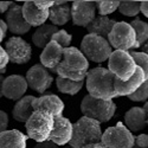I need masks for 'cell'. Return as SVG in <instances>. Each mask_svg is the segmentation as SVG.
Here are the masks:
<instances>
[{"label": "cell", "instance_id": "obj_1", "mask_svg": "<svg viewBox=\"0 0 148 148\" xmlns=\"http://www.w3.org/2000/svg\"><path fill=\"white\" fill-rule=\"evenodd\" d=\"M115 76L108 70V68L97 66L90 69L85 77V87L88 95L100 98V100H113L117 97L114 88Z\"/></svg>", "mask_w": 148, "mask_h": 148}, {"label": "cell", "instance_id": "obj_2", "mask_svg": "<svg viewBox=\"0 0 148 148\" xmlns=\"http://www.w3.org/2000/svg\"><path fill=\"white\" fill-rule=\"evenodd\" d=\"M89 71V60L83 56L77 47L64 49L63 59L56 69V73L59 77L71 81H85Z\"/></svg>", "mask_w": 148, "mask_h": 148}, {"label": "cell", "instance_id": "obj_3", "mask_svg": "<svg viewBox=\"0 0 148 148\" xmlns=\"http://www.w3.org/2000/svg\"><path fill=\"white\" fill-rule=\"evenodd\" d=\"M102 134L103 132L100 122L82 116L79 120L76 121V123H73L72 138L69 142V147L82 148L89 143L101 142Z\"/></svg>", "mask_w": 148, "mask_h": 148}, {"label": "cell", "instance_id": "obj_4", "mask_svg": "<svg viewBox=\"0 0 148 148\" xmlns=\"http://www.w3.org/2000/svg\"><path fill=\"white\" fill-rule=\"evenodd\" d=\"M81 112L85 117L104 123L113 119L116 112V104L113 100L106 101L95 98L90 95H85L81 102Z\"/></svg>", "mask_w": 148, "mask_h": 148}, {"label": "cell", "instance_id": "obj_5", "mask_svg": "<svg viewBox=\"0 0 148 148\" xmlns=\"http://www.w3.org/2000/svg\"><path fill=\"white\" fill-rule=\"evenodd\" d=\"M79 51L88 60L95 62V63H103L109 59L113 49L106 38L88 33L83 37L81 42Z\"/></svg>", "mask_w": 148, "mask_h": 148}, {"label": "cell", "instance_id": "obj_6", "mask_svg": "<svg viewBox=\"0 0 148 148\" xmlns=\"http://www.w3.org/2000/svg\"><path fill=\"white\" fill-rule=\"evenodd\" d=\"M53 120L55 117L49 113L40 110L34 112L25 123L27 138L34 140L37 143L49 140L53 127Z\"/></svg>", "mask_w": 148, "mask_h": 148}, {"label": "cell", "instance_id": "obj_7", "mask_svg": "<svg viewBox=\"0 0 148 148\" xmlns=\"http://www.w3.org/2000/svg\"><path fill=\"white\" fill-rule=\"evenodd\" d=\"M108 70L116 79L127 81L136 71V64L130 56L129 51L114 50L108 59Z\"/></svg>", "mask_w": 148, "mask_h": 148}, {"label": "cell", "instance_id": "obj_8", "mask_svg": "<svg viewBox=\"0 0 148 148\" xmlns=\"http://www.w3.org/2000/svg\"><path fill=\"white\" fill-rule=\"evenodd\" d=\"M107 40L112 49L120 51H130L132 49H134L136 36L128 21H116Z\"/></svg>", "mask_w": 148, "mask_h": 148}, {"label": "cell", "instance_id": "obj_9", "mask_svg": "<svg viewBox=\"0 0 148 148\" xmlns=\"http://www.w3.org/2000/svg\"><path fill=\"white\" fill-rule=\"evenodd\" d=\"M135 136L130 133L122 122L116 126L109 127L102 134L101 142L107 148H133Z\"/></svg>", "mask_w": 148, "mask_h": 148}, {"label": "cell", "instance_id": "obj_10", "mask_svg": "<svg viewBox=\"0 0 148 148\" xmlns=\"http://www.w3.org/2000/svg\"><path fill=\"white\" fill-rule=\"evenodd\" d=\"M4 49L8 57V62L13 64H19V65L26 64L32 58V47L21 37L18 36L11 37L6 42Z\"/></svg>", "mask_w": 148, "mask_h": 148}, {"label": "cell", "instance_id": "obj_11", "mask_svg": "<svg viewBox=\"0 0 148 148\" xmlns=\"http://www.w3.org/2000/svg\"><path fill=\"white\" fill-rule=\"evenodd\" d=\"M25 79L30 89L44 95V92L51 87L53 82V76L42 64H34L27 70Z\"/></svg>", "mask_w": 148, "mask_h": 148}, {"label": "cell", "instance_id": "obj_12", "mask_svg": "<svg viewBox=\"0 0 148 148\" xmlns=\"http://www.w3.org/2000/svg\"><path fill=\"white\" fill-rule=\"evenodd\" d=\"M95 1H73L71 4V19L75 26L87 29L96 18Z\"/></svg>", "mask_w": 148, "mask_h": 148}, {"label": "cell", "instance_id": "obj_13", "mask_svg": "<svg viewBox=\"0 0 148 148\" xmlns=\"http://www.w3.org/2000/svg\"><path fill=\"white\" fill-rule=\"evenodd\" d=\"M29 88L25 77L21 75H10L3 81V97H6L12 101H19L25 96Z\"/></svg>", "mask_w": 148, "mask_h": 148}, {"label": "cell", "instance_id": "obj_14", "mask_svg": "<svg viewBox=\"0 0 148 148\" xmlns=\"http://www.w3.org/2000/svg\"><path fill=\"white\" fill-rule=\"evenodd\" d=\"M72 129L73 123L64 116H55L53 127L49 140L56 143L57 146H66L71 141L72 138Z\"/></svg>", "mask_w": 148, "mask_h": 148}, {"label": "cell", "instance_id": "obj_15", "mask_svg": "<svg viewBox=\"0 0 148 148\" xmlns=\"http://www.w3.org/2000/svg\"><path fill=\"white\" fill-rule=\"evenodd\" d=\"M6 24L8 31L13 34H17L18 37L27 33L31 30V26L24 19L23 6L14 3L6 12Z\"/></svg>", "mask_w": 148, "mask_h": 148}, {"label": "cell", "instance_id": "obj_16", "mask_svg": "<svg viewBox=\"0 0 148 148\" xmlns=\"http://www.w3.org/2000/svg\"><path fill=\"white\" fill-rule=\"evenodd\" d=\"M34 112L40 110L55 116H60L64 112V103L55 94H44L40 97H36L33 101Z\"/></svg>", "mask_w": 148, "mask_h": 148}, {"label": "cell", "instance_id": "obj_17", "mask_svg": "<svg viewBox=\"0 0 148 148\" xmlns=\"http://www.w3.org/2000/svg\"><path fill=\"white\" fill-rule=\"evenodd\" d=\"M63 55H64V49L60 45H58L56 42L51 40L43 49L40 53V64L47 70L56 72L57 66L63 59Z\"/></svg>", "mask_w": 148, "mask_h": 148}, {"label": "cell", "instance_id": "obj_18", "mask_svg": "<svg viewBox=\"0 0 148 148\" xmlns=\"http://www.w3.org/2000/svg\"><path fill=\"white\" fill-rule=\"evenodd\" d=\"M146 81L145 78V73L143 71L136 66V71L133 75V77H130L127 81H120L116 79L114 81V88H115V92L117 95V97L120 96H126L128 97L129 95H132L133 92L136 91L141 85L143 84V82Z\"/></svg>", "mask_w": 148, "mask_h": 148}, {"label": "cell", "instance_id": "obj_19", "mask_svg": "<svg viewBox=\"0 0 148 148\" xmlns=\"http://www.w3.org/2000/svg\"><path fill=\"white\" fill-rule=\"evenodd\" d=\"M23 6V16L25 21L31 27H39L46 24L49 19V11L38 8L34 5V1H24Z\"/></svg>", "mask_w": 148, "mask_h": 148}, {"label": "cell", "instance_id": "obj_20", "mask_svg": "<svg viewBox=\"0 0 148 148\" xmlns=\"http://www.w3.org/2000/svg\"><path fill=\"white\" fill-rule=\"evenodd\" d=\"M125 126L130 133H138L147 126V114L142 107H133L125 114Z\"/></svg>", "mask_w": 148, "mask_h": 148}, {"label": "cell", "instance_id": "obj_21", "mask_svg": "<svg viewBox=\"0 0 148 148\" xmlns=\"http://www.w3.org/2000/svg\"><path fill=\"white\" fill-rule=\"evenodd\" d=\"M27 135L18 129L0 132V148H26Z\"/></svg>", "mask_w": 148, "mask_h": 148}, {"label": "cell", "instance_id": "obj_22", "mask_svg": "<svg viewBox=\"0 0 148 148\" xmlns=\"http://www.w3.org/2000/svg\"><path fill=\"white\" fill-rule=\"evenodd\" d=\"M34 98L36 97L32 95H25L24 97H21L19 101L16 102L13 110H12V116H13V119L16 121L26 123V121L34 113V109H33Z\"/></svg>", "mask_w": 148, "mask_h": 148}, {"label": "cell", "instance_id": "obj_23", "mask_svg": "<svg viewBox=\"0 0 148 148\" xmlns=\"http://www.w3.org/2000/svg\"><path fill=\"white\" fill-rule=\"evenodd\" d=\"M115 24H116L115 19H112L109 17L98 16L91 21V24L87 27V31H88V33L100 36V37H102V38L107 39L110 31H112V29L114 27Z\"/></svg>", "mask_w": 148, "mask_h": 148}, {"label": "cell", "instance_id": "obj_24", "mask_svg": "<svg viewBox=\"0 0 148 148\" xmlns=\"http://www.w3.org/2000/svg\"><path fill=\"white\" fill-rule=\"evenodd\" d=\"M71 19V5L68 3L63 5H53L49 11V20L55 26H63Z\"/></svg>", "mask_w": 148, "mask_h": 148}, {"label": "cell", "instance_id": "obj_25", "mask_svg": "<svg viewBox=\"0 0 148 148\" xmlns=\"http://www.w3.org/2000/svg\"><path fill=\"white\" fill-rule=\"evenodd\" d=\"M58 31L57 26L52 24H44V25L37 27L32 34V42L37 47L44 49L49 43L51 42L52 36Z\"/></svg>", "mask_w": 148, "mask_h": 148}, {"label": "cell", "instance_id": "obj_26", "mask_svg": "<svg viewBox=\"0 0 148 148\" xmlns=\"http://www.w3.org/2000/svg\"><path fill=\"white\" fill-rule=\"evenodd\" d=\"M85 81H71L68 78H63V77H59L57 76L56 78V85H57V89L62 92V94H66V95H71V96H75L76 94H78L83 85H84Z\"/></svg>", "mask_w": 148, "mask_h": 148}, {"label": "cell", "instance_id": "obj_27", "mask_svg": "<svg viewBox=\"0 0 148 148\" xmlns=\"http://www.w3.org/2000/svg\"><path fill=\"white\" fill-rule=\"evenodd\" d=\"M132 27L135 31L136 36V42H135L134 49H141V46L148 40V24L140 18H135L132 21H129Z\"/></svg>", "mask_w": 148, "mask_h": 148}, {"label": "cell", "instance_id": "obj_28", "mask_svg": "<svg viewBox=\"0 0 148 148\" xmlns=\"http://www.w3.org/2000/svg\"><path fill=\"white\" fill-rule=\"evenodd\" d=\"M141 1H120L119 12L126 17H136L140 13Z\"/></svg>", "mask_w": 148, "mask_h": 148}, {"label": "cell", "instance_id": "obj_29", "mask_svg": "<svg viewBox=\"0 0 148 148\" xmlns=\"http://www.w3.org/2000/svg\"><path fill=\"white\" fill-rule=\"evenodd\" d=\"M129 53L133 57L136 66L143 71L145 78L148 79V55H146L145 52H141V51H134V50H130Z\"/></svg>", "mask_w": 148, "mask_h": 148}, {"label": "cell", "instance_id": "obj_30", "mask_svg": "<svg viewBox=\"0 0 148 148\" xmlns=\"http://www.w3.org/2000/svg\"><path fill=\"white\" fill-rule=\"evenodd\" d=\"M96 10L102 17H108L119 8L120 1H95Z\"/></svg>", "mask_w": 148, "mask_h": 148}, {"label": "cell", "instance_id": "obj_31", "mask_svg": "<svg viewBox=\"0 0 148 148\" xmlns=\"http://www.w3.org/2000/svg\"><path fill=\"white\" fill-rule=\"evenodd\" d=\"M51 40L56 42L58 45H60L63 49H66V47H70V44L72 42V36L70 33H68L65 30H58L52 36Z\"/></svg>", "mask_w": 148, "mask_h": 148}, {"label": "cell", "instance_id": "obj_32", "mask_svg": "<svg viewBox=\"0 0 148 148\" xmlns=\"http://www.w3.org/2000/svg\"><path fill=\"white\" fill-rule=\"evenodd\" d=\"M128 98L134 102H147V100H148V79H146L143 82V84L136 91L129 95Z\"/></svg>", "mask_w": 148, "mask_h": 148}, {"label": "cell", "instance_id": "obj_33", "mask_svg": "<svg viewBox=\"0 0 148 148\" xmlns=\"http://www.w3.org/2000/svg\"><path fill=\"white\" fill-rule=\"evenodd\" d=\"M133 148H148V134H140L135 136Z\"/></svg>", "mask_w": 148, "mask_h": 148}, {"label": "cell", "instance_id": "obj_34", "mask_svg": "<svg viewBox=\"0 0 148 148\" xmlns=\"http://www.w3.org/2000/svg\"><path fill=\"white\" fill-rule=\"evenodd\" d=\"M8 63L10 62H8V57L6 55V51L1 46V44H0V72L1 73H4L6 71V66Z\"/></svg>", "mask_w": 148, "mask_h": 148}, {"label": "cell", "instance_id": "obj_35", "mask_svg": "<svg viewBox=\"0 0 148 148\" xmlns=\"http://www.w3.org/2000/svg\"><path fill=\"white\" fill-rule=\"evenodd\" d=\"M34 5L40 10L47 11L55 5V1H52V0H38V1H34Z\"/></svg>", "mask_w": 148, "mask_h": 148}, {"label": "cell", "instance_id": "obj_36", "mask_svg": "<svg viewBox=\"0 0 148 148\" xmlns=\"http://www.w3.org/2000/svg\"><path fill=\"white\" fill-rule=\"evenodd\" d=\"M7 126H8V115L4 110L0 109V132L7 130Z\"/></svg>", "mask_w": 148, "mask_h": 148}, {"label": "cell", "instance_id": "obj_37", "mask_svg": "<svg viewBox=\"0 0 148 148\" xmlns=\"http://www.w3.org/2000/svg\"><path fill=\"white\" fill-rule=\"evenodd\" d=\"M33 148H57V145L53 143V142L50 141V140H46V141L38 142L37 145H34Z\"/></svg>", "mask_w": 148, "mask_h": 148}, {"label": "cell", "instance_id": "obj_38", "mask_svg": "<svg viewBox=\"0 0 148 148\" xmlns=\"http://www.w3.org/2000/svg\"><path fill=\"white\" fill-rule=\"evenodd\" d=\"M12 5H13L12 1H0V13H5V12H7Z\"/></svg>", "mask_w": 148, "mask_h": 148}, {"label": "cell", "instance_id": "obj_39", "mask_svg": "<svg viewBox=\"0 0 148 148\" xmlns=\"http://www.w3.org/2000/svg\"><path fill=\"white\" fill-rule=\"evenodd\" d=\"M140 12H142V14L148 18V1H141Z\"/></svg>", "mask_w": 148, "mask_h": 148}, {"label": "cell", "instance_id": "obj_40", "mask_svg": "<svg viewBox=\"0 0 148 148\" xmlns=\"http://www.w3.org/2000/svg\"><path fill=\"white\" fill-rule=\"evenodd\" d=\"M82 148H107L104 147V145L102 142H96V143H89V145H85Z\"/></svg>", "mask_w": 148, "mask_h": 148}, {"label": "cell", "instance_id": "obj_41", "mask_svg": "<svg viewBox=\"0 0 148 148\" xmlns=\"http://www.w3.org/2000/svg\"><path fill=\"white\" fill-rule=\"evenodd\" d=\"M0 30H1V32H3L4 36L6 37V33H7V31H8V27H7L6 21L3 20V19H0Z\"/></svg>", "mask_w": 148, "mask_h": 148}, {"label": "cell", "instance_id": "obj_42", "mask_svg": "<svg viewBox=\"0 0 148 148\" xmlns=\"http://www.w3.org/2000/svg\"><path fill=\"white\" fill-rule=\"evenodd\" d=\"M4 76H3V73L0 72V98L3 97V91H1V88H3V81H4Z\"/></svg>", "mask_w": 148, "mask_h": 148}, {"label": "cell", "instance_id": "obj_43", "mask_svg": "<svg viewBox=\"0 0 148 148\" xmlns=\"http://www.w3.org/2000/svg\"><path fill=\"white\" fill-rule=\"evenodd\" d=\"M141 49H142V50H141V52H145L146 55H148V40L141 46Z\"/></svg>", "mask_w": 148, "mask_h": 148}, {"label": "cell", "instance_id": "obj_44", "mask_svg": "<svg viewBox=\"0 0 148 148\" xmlns=\"http://www.w3.org/2000/svg\"><path fill=\"white\" fill-rule=\"evenodd\" d=\"M142 108H143V110H145V112H146V114H147V113H148V101L145 103V106H143Z\"/></svg>", "mask_w": 148, "mask_h": 148}, {"label": "cell", "instance_id": "obj_45", "mask_svg": "<svg viewBox=\"0 0 148 148\" xmlns=\"http://www.w3.org/2000/svg\"><path fill=\"white\" fill-rule=\"evenodd\" d=\"M4 38H5V36H4V33L1 32V30H0V44H1V42L4 40Z\"/></svg>", "mask_w": 148, "mask_h": 148}, {"label": "cell", "instance_id": "obj_46", "mask_svg": "<svg viewBox=\"0 0 148 148\" xmlns=\"http://www.w3.org/2000/svg\"><path fill=\"white\" fill-rule=\"evenodd\" d=\"M147 125H148V113H147Z\"/></svg>", "mask_w": 148, "mask_h": 148}, {"label": "cell", "instance_id": "obj_47", "mask_svg": "<svg viewBox=\"0 0 148 148\" xmlns=\"http://www.w3.org/2000/svg\"><path fill=\"white\" fill-rule=\"evenodd\" d=\"M66 148H71V147H66Z\"/></svg>", "mask_w": 148, "mask_h": 148}]
</instances>
